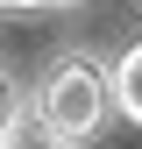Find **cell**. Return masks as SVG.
I'll list each match as a JSON object with an SVG mask.
<instances>
[{"mask_svg":"<svg viewBox=\"0 0 142 149\" xmlns=\"http://www.w3.org/2000/svg\"><path fill=\"white\" fill-rule=\"evenodd\" d=\"M100 114H106V78L93 64H57L50 71V85H43V121L57 128L64 142H85L100 128Z\"/></svg>","mask_w":142,"mask_h":149,"instance_id":"1","label":"cell"},{"mask_svg":"<svg viewBox=\"0 0 142 149\" xmlns=\"http://www.w3.org/2000/svg\"><path fill=\"white\" fill-rule=\"evenodd\" d=\"M0 7H50V0H0Z\"/></svg>","mask_w":142,"mask_h":149,"instance_id":"5","label":"cell"},{"mask_svg":"<svg viewBox=\"0 0 142 149\" xmlns=\"http://www.w3.org/2000/svg\"><path fill=\"white\" fill-rule=\"evenodd\" d=\"M0 149H14V142H7V135H0Z\"/></svg>","mask_w":142,"mask_h":149,"instance_id":"6","label":"cell"},{"mask_svg":"<svg viewBox=\"0 0 142 149\" xmlns=\"http://www.w3.org/2000/svg\"><path fill=\"white\" fill-rule=\"evenodd\" d=\"M14 121H22V114H14V100H7V85H0V135H14Z\"/></svg>","mask_w":142,"mask_h":149,"instance_id":"4","label":"cell"},{"mask_svg":"<svg viewBox=\"0 0 142 149\" xmlns=\"http://www.w3.org/2000/svg\"><path fill=\"white\" fill-rule=\"evenodd\" d=\"M7 142H14V149H64V135H57L43 114H36V121H14V135H7Z\"/></svg>","mask_w":142,"mask_h":149,"instance_id":"3","label":"cell"},{"mask_svg":"<svg viewBox=\"0 0 142 149\" xmlns=\"http://www.w3.org/2000/svg\"><path fill=\"white\" fill-rule=\"evenodd\" d=\"M114 100H121V114L142 128V43H135L128 57H121V71H114Z\"/></svg>","mask_w":142,"mask_h":149,"instance_id":"2","label":"cell"}]
</instances>
